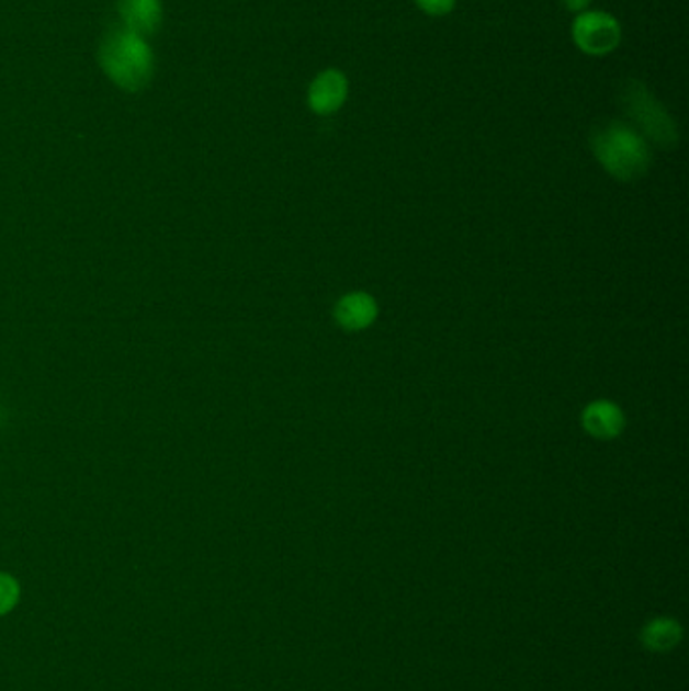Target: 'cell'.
Wrapping results in <instances>:
<instances>
[{"label":"cell","mask_w":689,"mask_h":691,"mask_svg":"<svg viewBox=\"0 0 689 691\" xmlns=\"http://www.w3.org/2000/svg\"><path fill=\"white\" fill-rule=\"evenodd\" d=\"M100 65L105 76L122 90L140 91L153 81L154 53L146 38L115 25L103 35L100 45Z\"/></svg>","instance_id":"obj_1"},{"label":"cell","mask_w":689,"mask_h":691,"mask_svg":"<svg viewBox=\"0 0 689 691\" xmlns=\"http://www.w3.org/2000/svg\"><path fill=\"white\" fill-rule=\"evenodd\" d=\"M592 150L607 172L619 180L643 177L652 162V154L641 134L621 122H611L597 129L592 136Z\"/></svg>","instance_id":"obj_2"},{"label":"cell","mask_w":689,"mask_h":691,"mask_svg":"<svg viewBox=\"0 0 689 691\" xmlns=\"http://www.w3.org/2000/svg\"><path fill=\"white\" fill-rule=\"evenodd\" d=\"M623 105L626 114L637 124L639 129L652 138L655 144L671 148L677 144L676 122L671 115L665 112L664 105L653 98L652 91L647 90L639 81H629L623 91Z\"/></svg>","instance_id":"obj_3"},{"label":"cell","mask_w":689,"mask_h":691,"mask_svg":"<svg viewBox=\"0 0 689 691\" xmlns=\"http://www.w3.org/2000/svg\"><path fill=\"white\" fill-rule=\"evenodd\" d=\"M576 47L588 55H607L621 43V26L611 14L592 11L576 16L573 25Z\"/></svg>","instance_id":"obj_4"},{"label":"cell","mask_w":689,"mask_h":691,"mask_svg":"<svg viewBox=\"0 0 689 691\" xmlns=\"http://www.w3.org/2000/svg\"><path fill=\"white\" fill-rule=\"evenodd\" d=\"M348 95V81L344 73L338 69L321 71L309 86L307 102L318 115H330L338 112Z\"/></svg>","instance_id":"obj_5"},{"label":"cell","mask_w":689,"mask_h":691,"mask_svg":"<svg viewBox=\"0 0 689 691\" xmlns=\"http://www.w3.org/2000/svg\"><path fill=\"white\" fill-rule=\"evenodd\" d=\"M117 13L122 25L144 38L154 35L165 19L162 0H117Z\"/></svg>","instance_id":"obj_6"},{"label":"cell","mask_w":689,"mask_h":691,"mask_svg":"<svg viewBox=\"0 0 689 691\" xmlns=\"http://www.w3.org/2000/svg\"><path fill=\"white\" fill-rule=\"evenodd\" d=\"M583 422H585V429L590 435L599 437V439H613L623 431L625 417L613 403L599 400V403H592L585 410Z\"/></svg>","instance_id":"obj_7"},{"label":"cell","mask_w":689,"mask_h":691,"mask_svg":"<svg viewBox=\"0 0 689 691\" xmlns=\"http://www.w3.org/2000/svg\"><path fill=\"white\" fill-rule=\"evenodd\" d=\"M376 318V304L371 295L350 294L340 299L336 307V320L346 330H362Z\"/></svg>","instance_id":"obj_8"},{"label":"cell","mask_w":689,"mask_h":691,"mask_svg":"<svg viewBox=\"0 0 689 691\" xmlns=\"http://www.w3.org/2000/svg\"><path fill=\"white\" fill-rule=\"evenodd\" d=\"M677 639H679V627L669 619L653 621L652 625L645 628V633H643V641L647 643V647L657 649V652L674 647Z\"/></svg>","instance_id":"obj_9"},{"label":"cell","mask_w":689,"mask_h":691,"mask_svg":"<svg viewBox=\"0 0 689 691\" xmlns=\"http://www.w3.org/2000/svg\"><path fill=\"white\" fill-rule=\"evenodd\" d=\"M21 599V587L14 576L0 573V616L11 613Z\"/></svg>","instance_id":"obj_10"},{"label":"cell","mask_w":689,"mask_h":691,"mask_svg":"<svg viewBox=\"0 0 689 691\" xmlns=\"http://www.w3.org/2000/svg\"><path fill=\"white\" fill-rule=\"evenodd\" d=\"M415 2L421 7V11L433 16L451 13L455 7V0H415Z\"/></svg>","instance_id":"obj_11"},{"label":"cell","mask_w":689,"mask_h":691,"mask_svg":"<svg viewBox=\"0 0 689 691\" xmlns=\"http://www.w3.org/2000/svg\"><path fill=\"white\" fill-rule=\"evenodd\" d=\"M564 2V7L568 9V11H573V13H580V11H585L588 4H590V0H562Z\"/></svg>","instance_id":"obj_12"}]
</instances>
